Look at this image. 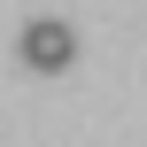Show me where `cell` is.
Listing matches in <instances>:
<instances>
[{"label":"cell","instance_id":"obj_1","mask_svg":"<svg viewBox=\"0 0 147 147\" xmlns=\"http://www.w3.org/2000/svg\"><path fill=\"white\" fill-rule=\"evenodd\" d=\"M16 54H23L31 70H70V54H78V31H70V23H54V16H39V23H23Z\"/></svg>","mask_w":147,"mask_h":147}]
</instances>
